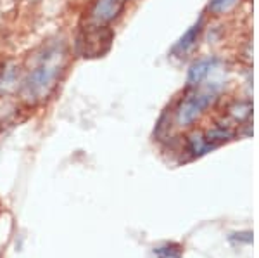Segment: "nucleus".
<instances>
[{
  "label": "nucleus",
  "instance_id": "nucleus-1",
  "mask_svg": "<svg viewBox=\"0 0 259 258\" xmlns=\"http://www.w3.org/2000/svg\"><path fill=\"white\" fill-rule=\"evenodd\" d=\"M66 61H68V51L62 42L49 45L41 52V56H38L35 68L28 73L23 83V97L28 102L45 101L56 89L61 73L66 68Z\"/></svg>",
  "mask_w": 259,
  "mask_h": 258
},
{
  "label": "nucleus",
  "instance_id": "nucleus-2",
  "mask_svg": "<svg viewBox=\"0 0 259 258\" xmlns=\"http://www.w3.org/2000/svg\"><path fill=\"white\" fill-rule=\"evenodd\" d=\"M111 45V33L104 26H94L80 40L81 54L85 57H99L107 52Z\"/></svg>",
  "mask_w": 259,
  "mask_h": 258
},
{
  "label": "nucleus",
  "instance_id": "nucleus-3",
  "mask_svg": "<svg viewBox=\"0 0 259 258\" xmlns=\"http://www.w3.org/2000/svg\"><path fill=\"white\" fill-rule=\"evenodd\" d=\"M126 6V0H95L90 11V21L94 26H106L121 14Z\"/></svg>",
  "mask_w": 259,
  "mask_h": 258
},
{
  "label": "nucleus",
  "instance_id": "nucleus-4",
  "mask_svg": "<svg viewBox=\"0 0 259 258\" xmlns=\"http://www.w3.org/2000/svg\"><path fill=\"white\" fill-rule=\"evenodd\" d=\"M212 101V97L209 94H195L189 97L187 101L182 102V106L178 107L177 111V120L180 125H189L194 122L195 118H197V115L200 111L204 109V107L207 106Z\"/></svg>",
  "mask_w": 259,
  "mask_h": 258
},
{
  "label": "nucleus",
  "instance_id": "nucleus-5",
  "mask_svg": "<svg viewBox=\"0 0 259 258\" xmlns=\"http://www.w3.org/2000/svg\"><path fill=\"white\" fill-rule=\"evenodd\" d=\"M16 87V68L11 64H6L0 68V94L11 92Z\"/></svg>",
  "mask_w": 259,
  "mask_h": 258
},
{
  "label": "nucleus",
  "instance_id": "nucleus-6",
  "mask_svg": "<svg viewBox=\"0 0 259 258\" xmlns=\"http://www.w3.org/2000/svg\"><path fill=\"white\" fill-rule=\"evenodd\" d=\"M209 69H211V61H200L197 64H194L190 69V75H189V83L190 85L199 83L207 73H209Z\"/></svg>",
  "mask_w": 259,
  "mask_h": 258
},
{
  "label": "nucleus",
  "instance_id": "nucleus-7",
  "mask_svg": "<svg viewBox=\"0 0 259 258\" xmlns=\"http://www.w3.org/2000/svg\"><path fill=\"white\" fill-rule=\"evenodd\" d=\"M199 31H200V24H195V26L192 28L190 31H187V35L178 42L177 51H178V52H187V51H189L192 45H194V42L197 40Z\"/></svg>",
  "mask_w": 259,
  "mask_h": 258
},
{
  "label": "nucleus",
  "instance_id": "nucleus-8",
  "mask_svg": "<svg viewBox=\"0 0 259 258\" xmlns=\"http://www.w3.org/2000/svg\"><path fill=\"white\" fill-rule=\"evenodd\" d=\"M237 4V0H212L209 4V9L212 12H225L228 11L230 7H233Z\"/></svg>",
  "mask_w": 259,
  "mask_h": 258
}]
</instances>
